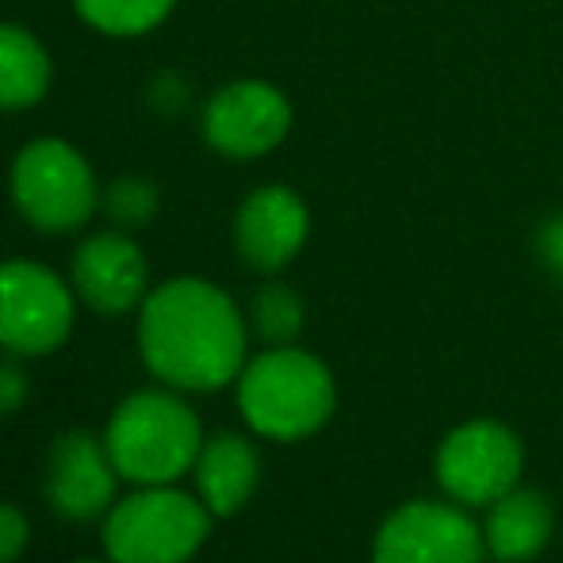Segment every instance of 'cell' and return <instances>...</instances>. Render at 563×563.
Masks as SVG:
<instances>
[{"instance_id":"obj_5","label":"cell","mask_w":563,"mask_h":563,"mask_svg":"<svg viewBox=\"0 0 563 563\" xmlns=\"http://www.w3.org/2000/svg\"><path fill=\"white\" fill-rule=\"evenodd\" d=\"M12 200L20 216L43 234L85 227L100 203L89 162L62 139H38L12 165Z\"/></svg>"},{"instance_id":"obj_21","label":"cell","mask_w":563,"mask_h":563,"mask_svg":"<svg viewBox=\"0 0 563 563\" xmlns=\"http://www.w3.org/2000/svg\"><path fill=\"white\" fill-rule=\"evenodd\" d=\"M537 253H541V261L549 265V273H556L563 280V216L549 219V223L541 227V234H537Z\"/></svg>"},{"instance_id":"obj_10","label":"cell","mask_w":563,"mask_h":563,"mask_svg":"<svg viewBox=\"0 0 563 563\" xmlns=\"http://www.w3.org/2000/svg\"><path fill=\"white\" fill-rule=\"evenodd\" d=\"M291 126V104L265 81H234L211 97L203 134L227 157H261L280 146Z\"/></svg>"},{"instance_id":"obj_16","label":"cell","mask_w":563,"mask_h":563,"mask_svg":"<svg viewBox=\"0 0 563 563\" xmlns=\"http://www.w3.org/2000/svg\"><path fill=\"white\" fill-rule=\"evenodd\" d=\"M77 12L108 35H142L173 12L177 0H74Z\"/></svg>"},{"instance_id":"obj_12","label":"cell","mask_w":563,"mask_h":563,"mask_svg":"<svg viewBox=\"0 0 563 563\" xmlns=\"http://www.w3.org/2000/svg\"><path fill=\"white\" fill-rule=\"evenodd\" d=\"M311 216L307 203L291 188L265 185L238 208L234 219V242L238 253L250 261L257 273H276L284 268L307 242Z\"/></svg>"},{"instance_id":"obj_20","label":"cell","mask_w":563,"mask_h":563,"mask_svg":"<svg viewBox=\"0 0 563 563\" xmlns=\"http://www.w3.org/2000/svg\"><path fill=\"white\" fill-rule=\"evenodd\" d=\"M27 391H31V379L23 372V364L12 353H4L0 356V418L15 415L27 402Z\"/></svg>"},{"instance_id":"obj_15","label":"cell","mask_w":563,"mask_h":563,"mask_svg":"<svg viewBox=\"0 0 563 563\" xmlns=\"http://www.w3.org/2000/svg\"><path fill=\"white\" fill-rule=\"evenodd\" d=\"M51 89V54L27 27L0 23V108H31Z\"/></svg>"},{"instance_id":"obj_18","label":"cell","mask_w":563,"mask_h":563,"mask_svg":"<svg viewBox=\"0 0 563 563\" xmlns=\"http://www.w3.org/2000/svg\"><path fill=\"white\" fill-rule=\"evenodd\" d=\"M157 208H162V196H157L154 180L146 177H123L104 192V211L119 230H139L154 223Z\"/></svg>"},{"instance_id":"obj_1","label":"cell","mask_w":563,"mask_h":563,"mask_svg":"<svg viewBox=\"0 0 563 563\" xmlns=\"http://www.w3.org/2000/svg\"><path fill=\"white\" fill-rule=\"evenodd\" d=\"M139 353L157 384L173 391H219L245 368L242 311L200 276L169 280L139 307Z\"/></svg>"},{"instance_id":"obj_2","label":"cell","mask_w":563,"mask_h":563,"mask_svg":"<svg viewBox=\"0 0 563 563\" xmlns=\"http://www.w3.org/2000/svg\"><path fill=\"white\" fill-rule=\"evenodd\" d=\"M200 415L185 402V391L146 387L126 395L104 426V445L115 472L131 487H162L177 483L196 467L203 449Z\"/></svg>"},{"instance_id":"obj_17","label":"cell","mask_w":563,"mask_h":563,"mask_svg":"<svg viewBox=\"0 0 563 563\" xmlns=\"http://www.w3.org/2000/svg\"><path fill=\"white\" fill-rule=\"evenodd\" d=\"M303 299L288 284H265L253 296V327L268 345H291L299 338V330H303Z\"/></svg>"},{"instance_id":"obj_4","label":"cell","mask_w":563,"mask_h":563,"mask_svg":"<svg viewBox=\"0 0 563 563\" xmlns=\"http://www.w3.org/2000/svg\"><path fill=\"white\" fill-rule=\"evenodd\" d=\"M100 541L112 563H188L211 537L216 514L177 483L134 487L104 514Z\"/></svg>"},{"instance_id":"obj_3","label":"cell","mask_w":563,"mask_h":563,"mask_svg":"<svg viewBox=\"0 0 563 563\" xmlns=\"http://www.w3.org/2000/svg\"><path fill=\"white\" fill-rule=\"evenodd\" d=\"M334 376L319 356L296 345H273L245 361L238 376V410L245 426L273 441H303L334 415Z\"/></svg>"},{"instance_id":"obj_23","label":"cell","mask_w":563,"mask_h":563,"mask_svg":"<svg viewBox=\"0 0 563 563\" xmlns=\"http://www.w3.org/2000/svg\"><path fill=\"white\" fill-rule=\"evenodd\" d=\"M74 563H112V560L104 556V560H74Z\"/></svg>"},{"instance_id":"obj_19","label":"cell","mask_w":563,"mask_h":563,"mask_svg":"<svg viewBox=\"0 0 563 563\" xmlns=\"http://www.w3.org/2000/svg\"><path fill=\"white\" fill-rule=\"evenodd\" d=\"M31 544V521L15 503H0V563H15Z\"/></svg>"},{"instance_id":"obj_14","label":"cell","mask_w":563,"mask_h":563,"mask_svg":"<svg viewBox=\"0 0 563 563\" xmlns=\"http://www.w3.org/2000/svg\"><path fill=\"white\" fill-rule=\"evenodd\" d=\"M552 526H556V514L552 503L541 490H518L503 495L498 503H490L487 526H483V541L487 552L503 563H521L533 560L537 552L549 544Z\"/></svg>"},{"instance_id":"obj_8","label":"cell","mask_w":563,"mask_h":563,"mask_svg":"<svg viewBox=\"0 0 563 563\" xmlns=\"http://www.w3.org/2000/svg\"><path fill=\"white\" fill-rule=\"evenodd\" d=\"M487 541L460 506L407 503L379 526L372 563H483Z\"/></svg>"},{"instance_id":"obj_9","label":"cell","mask_w":563,"mask_h":563,"mask_svg":"<svg viewBox=\"0 0 563 563\" xmlns=\"http://www.w3.org/2000/svg\"><path fill=\"white\" fill-rule=\"evenodd\" d=\"M123 475L115 472L104 438L89 430H66L51 441L43 472V495L66 521L104 518L119 498Z\"/></svg>"},{"instance_id":"obj_7","label":"cell","mask_w":563,"mask_h":563,"mask_svg":"<svg viewBox=\"0 0 563 563\" xmlns=\"http://www.w3.org/2000/svg\"><path fill=\"white\" fill-rule=\"evenodd\" d=\"M526 452L503 422H467L438 449V479L460 506H490L521 479Z\"/></svg>"},{"instance_id":"obj_13","label":"cell","mask_w":563,"mask_h":563,"mask_svg":"<svg viewBox=\"0 0 563 563\" xmlns=\"http://www.w3.org/2000/svg\"><path fill=\"white\" fill-rule=\"evenodd\" d=\"M196 495L203 498L216 518H230L253 498L261 479V456L250 438L242 433H216L203 441L196 456Z\"/></svg>"},{"instance_id":"obj_11","label":"cell","mask_w":563,"mask_h":563,"mask_svg":"<svg viewBox=\"0 0 563 563\" xmlns=\"http://www.w3.org/2000/svg\"><path fill=\"white\" fill-rule=\"evenodd\" d=\"M150 265L146 253L126 238L123 230L92 234L74 253V291L77 299L100 314H123L142 307L150 296Z\"/></svg>"},{"instance_id":"obj_6","label":"cell","mask_w":563,"mask_h":563,"mask_svg":"<svg viewBox=\"0 0 563 563\" xmlns=\"http://www.w3.org/2000/svg\"><path fill=\"white\" fill-rule=\"evenodd\" d=\"M77 319V291L38 261H0V349L46 356L66 345Z\"/></svg>"},{"instance_id":"obj_22","label":"cell","mask_w":563,"mask_h":563,"mask_svg":"<svg viewBox=\"0 0 563 563\" xmlns=\"http://www.w3.org/2000/svg\"><path fill=\"white\" fill-rule=\"evenodd\" d=\"M154 104L165 108V112H180V108L188 104V85L180 81V77H173V74L157 77V85H154Z\"/></svg>"}]
</instances>
